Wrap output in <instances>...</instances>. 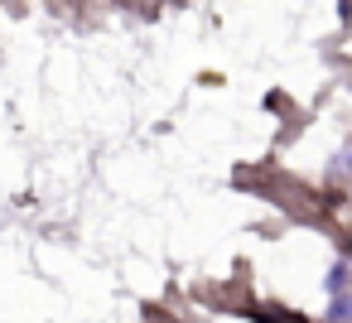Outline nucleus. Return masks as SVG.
I'll return each instance as SVG.
<instances>
[{
  "mask_svg": "<svg viewBox=\"0 0 352 323\" xmlns=\"http://www.w3.org/2000/svg\"><path fill=\"white\" fill-rule=\"evenodd\" d=\"M328 318H333V323H347V318H352V299H347L342 289H338V299H333V309H328Z\"/></svg>",
  "mask_w": 352,
  "mask_h": 323,
  "instance_id": "nucleus-1",
  "label": "nucleus"
},
{
  "mask_svg": "<svg viewBox=\"0 0 352 323\" xmlns=\"http://www.w3.org/2000/svg\"><path fill=\"white\" fill-rule=\"evenodd\" d=\"M323 285H328V289H333V294H338V289H342V285H347V265H342V260H338V265H333V270H328V280H323Z\"/></svg>",
  "mask_w": 352,
  "mask_h": 323,
  "instance_id": "nucleus-2",
  "label": "nucleus"
}]
</instances>
